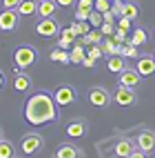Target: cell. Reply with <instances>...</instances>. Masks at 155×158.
<instances>
[{
  "label": "cell",
  "mask_w": 155,
  "mask_h": 158,
  "mask_svg": "<svg viewBox=\"0 0 155 158\" xmlns=\"http://www.w3.org/2000/svg\"><path fill=\"white\" fill-rule=\"evenodd\" d=\"M58 107L60 105L56 102L53 96H49L47 91H36L33 96H29L25 105V118L29 125L40 127V125H47L58 118Z\"/></svg>",
  "instance_id": "6da1fadb"
},
{
  "label": "cell",
  "mask_w": 155,
  "mask_h": 158,
  "mask_svg": "<svg viewBox=\"0 0 155 158\" xmlns=\"http://www.w3.org/2000/svg\"><path fill=\"white\" fill-rule=\"evenodd\" d=\"M36 58H38L36 49L29 47V45H22V47H18V49L14 51V62H16L20 69H27L29 65H33Z\"/></svg>",
  "instance_id": "7a4b0ae2"
},
{
  "label": "cell",
  "mask_w": 155,
  "mask_h": 158,
  "mask_svg": "<svg viewBox=\"0 0 155 158\" xmlns=\"http://www.w3.org/2000/svg\"><path fill=\"white\" fill-rule=\"evenodd\" d=\"M42 147H45V140H42L40 134H27L22 138V143H20V152L25 156H33V154H38L42 149Z\"/></svg>",
  "instance_id": "3957f363"
},
{
  "label": "cell",
  "mask_w": 155,
  "mask_h": 158,
  "mask_svg": "<svg viewBox=\"0 0 155 158\" xmlns=\"http://www.w3.org/2000/svg\"><path fill=\"white\" fill-rule=\"evenodd\" d=\"M60 31V25L56 23V18H40V23L36 25V34L42 38H53Z\"/></svg>",
  "instance_id": "277c9868"
},
{
  "label": "cell",
  "mask_w": 155,
  "mask_h": 158,
  "mask_svg": "<svg viewBox=\"0 0 155 158\" xmlns=\"http://www.w3.org/2000/svg\"><path fill=\"white\" fill-rule=\"evenodd\" d=\"M18 9H5L0 11V31H14L18 27Z\"/></svg>",
  "instance_id": "5b68a950"
},
{
  "label": "cell",
  "mask_w": 155,
  "mask_h": 158,
  "mask_svg": "<svg viewBox=\"0 0 155 158\" xmlns=\"http://www.w3.org/2000/svg\"><path fill=\"white\" fill-rule=\"evenodd\" d=\"M53 98H56V102L60 105V107H67V105L76 102V98H78V96H76V89H73V87L62 85V87H58V89H56Z\"/></svg>",
  "instance_id": "8992f818"
},
{
  "label": "cell",
  "mask_w": 155,
  "mask_h": 158,
  "mask_svg": "<svg viewBox=\"0 0 155 158\" xmlns=\"http://www.w3.org/2000/svg\"><path fill=\"white\" fill-rule=\"evenodd\" d=\"M89 102L93 105V107H109V105H111V96H109L107 89L93 87V89L89 91Z\"/></svg>",
  "instance_id": "52a82bcc"
},
{
  "label": "cell",
  "mask_w": 155,
  "mask_h": 158,
  "mask_svg": "<svg viewBox=\"0 0 155 158\" xmlns=\"http://www.w3.org/2000/svg\"><path fill=\"white\" fill-rule=\"evenodd\" d=\"M118 76H120V78H118L120 87H135L138 82H140V78H142L138 69H129V67H126V69H122Z\"/></svg>",
  "instance_id": "ba28073f"
},
{
  "label": "cell",
  "mask_w": 155,
  "mask_h": 158,
  "mask_svg": "<svg viewBox=\"0 0 155 158\" xmlns=\"http://www.w3.org/2000/svg\"><path fill=\"white\" fill-rule=\"evenodd\" d=\"M113 100H115L120 107H131V105L135 102V91H133V87H120L115 91V96H113Z\"/></svg>",
  "instance_id": "9c48e42d"
},
{
  "label": "cell",
  "mask_w": 155,
  "mask_h": 158,
  "mask_svg": "<svg viewBox=\"0 0 155 158\" xmlns=\"http://www.w3.org/2000/svg\"><path fill=\"white\" fill-rule=\"evenodd\" d=\"M135 145L142 147L144 152H153L155 149V131H149V129L140 131L138 138H135Z\"/></svg>",
  "instance_id": "30bf717a"
},
{
  "label": "cell",
  "mask_w": 155,
  "mask_h": 158,
  "mask_svg": "<svg viewBox=\"0 0 155 158\" xmlns=\"http://www.w3.org/2000/svg\"><path fill=\"white\" fill-rule=\"evenodd\" d=\"M135 69L140 71L142 78L144 76H153V73H155V56H142V58H138V67Z\"/></svg>",
  "instance_id": "8fae6325"
},
{
  "label": "cell",
  "mask_w": 155,
  "mask_h": 158,
  "mask_svg": "<svg viewBox=\"0 0 155 158\" xmlns=\"http://www.w3.org/2000/svg\"><path fill=\"white\" fill-rule=\"evenodd\" d=\"M78 40V34H76V29L73 27H67V29H60V40H58V47L62 49H69L71 45H73Z\"/></svg>",
  "instance_id": "7c38bea8"
},
{
  "label": "cell",
  "mask_w": 155,
  "mask_h": 158,
  "mask_svg": "<svg viewBox=\"0 0 155 158\" xmlns=\"http://www.w3.org/2000/svg\"><path fill=\"white\" fill-rule=\"evenodd\" d=\"M58 7H60V5L56 2V0H40L36 14H38L40 18H53V14H56Z\"/></svg>",
  "instance_id": "4fadbf2b"
},
{
  "label": "cell",
  "mask_w": 155,
  "mask_h": 158,
  "mask_svg": "<svg viewBox=\"0 0 155 158\" xmlns=\"http://www.w3.org/2000/svg\"><path fill=\"white\" fill-rule=\"evenodd\" d=\"M78 156H82V149L76 145H62L56 152V158H78Z\"/></svg>",
  "instance_id": "5bb4252c"
},
{
  "label": "cell",
  "mask_w": 155,
  "mask_h": 158,
  "mask_svg": "<svg viewBox=\"0 0 155 158\" xmlns=\"http://www.w3.org/2000/svg\"><path fill=\"white\" fill-rule=\"evenodd\" d=\"M29 87H31V78L27 76V73H18V69H16V78H14V89H16L18 94H22V91H29Z\"/></svg>",
  "instance_id": "9a60e30c"
},
{
  "label": "cell",
  "mask_w": 155,
  "mask_h": 158,
  "mask_svg": "<svg viewBox=\"0 0 155 158\" xmlns=\"http://www.w3.org/2000/svg\"><path fill=\"white\" fill-rule=\"evenodd\" d=\"M102 36H104V34H102V29H100V27H93L89 34H84V36L80 38V43H82V45H100Z\"/></svg>",
  "instance_id": "2e32d148"
},
{
  "label": "cell",
  "mask_w": 155,
  "mask_h": 158,
  "mask_svg": "<svg viewBox=\"0 0 155 158\" xmlns=\"http://www.w3.org/2000/svg\"><path fill=\"white\" fill-rule=\"evenodd\" d=\"M107 67H109V71H113V73H120L122 69H126V67H124V56H122V54H113V56H109Z\"/></svg>",
  "instance_id": "e0dca14e"
},
{
  "label": "cell",
  "mask_w": 155,
  "mask_h": 158,
  "mask_svg": "<svg viewBox=\"0 0 155 158\" xmlns=\"http://www.w3.org/2000/svg\"><path fill=\"white\" fill-rule=\"evenodd\" d=\"M38 5H40V2H36V0H20V5H18L16 9H18L20 16H31V14L38 11Z\"/></svg>",
  "instance_id": "ac0fdd59"
},
{
  "label": "cell",
  "mask_w": 155,
  "mask_h": 158,
  "mask_svg": "<svg viewBox=\"0 0 155 158\" xmlns=\"http://www.w3.org/2000/svg\"><path fill=\"white\" fill-rule=\"evenodd\" d=\"M87 58V54H84V45L80 43V40H76V45H73V49H71V65H82V60Z\"/></svg>",
  "instance_id": "d6986e66"
},
{
  "label": "cell",
  "mask_w": 155,
  "mask_h": 158,
  "mask_svg": "<svg viewBox=\"0 0 155 158\" xmlns=\"http://www.w3.org/2000/svg\"><path fill=\"white\" fill-rule=\"evenodd\" d=\"M49 58L53 60V62H60V65H69V62H71V54H69L67 49H62V47L53 49V51L49 54Z\"/></svg>",
  "instance_id": "ffe728a7"
},
{
  "label": "cell",
  "mask_w": 155,
  "mask_h": 158,
  "mask_svg": "<svg viewBox=\"0 0 155 158\" xmlns=\"http://www.w3.org/2000/svg\"><path fill=\"white\" fill-rule=\"evenodd\" d=\"M133 149H135V145H133V140H126V138H124V140H120L118 145H115V152H113V154H115V156H131L133 154Z\"/></svg>",
  "instance_id": "44dd1931"
},
{
  "label": "cell",
  "mask_w": 155,
  "mask_h": 158,
  "mask_svg": "<svg viewBox=\"0 0 155 158\" xmlns=\"http://www.w3.org/2000/svg\"><path fill=\"white\" fill-rule=\"evenodd\" d=\"M84 131H87V125L82 123V120L71 123L69 127H67V136H71V138H82V136H84Z\"/></svg>",
  "instance_id": "7402d4cb"
},
{
  "label": "cell",
  "mask_w": 155,
  "mask_h": 158,
  "mask_svg": "<svg viewBox=\"0 0 155 158\" xmlns=\"http://www.w3.org/2000/svg\"><path fill=\"white\" fill-rule=\"evenodd\" d=\"M100 47H102V51H104V54L113 56V54H120V47H122V45L115 43V38H107V43H102Z\"/></svg>",
  "instance_id": "603a6c76"
},
{
  "label": "cell",
  "mask_w": 155,
  "mask_h": 158,
  "mask_svg": "<svg viewBox=\"0 0 155 158\" xmlns=\"http://www.w3.org/2000/svg\"><path fill=\"white\" fill-rule=\"evenodd\" d=\"M120 54H122L124 58H138V45H133L131 40H129L126 45L120 47Z\"/></svg>",
  "instance_id": "cb8c5ba5"
},
{
  "label": "cell",
  "mask_w": 155,
  "mask_h": 158,
  "mask_svg": "<svg viewBox=\"0 0 155 158\" xmlns=\"http://www.w3.org/2000/svg\"><path fill=\"white\" fill-rule=\"evenodd\" d=\"M16 156V149L9 140H0V158H14Z\"/></svg>",
  "instance_id": "d4e9b609"
},
{
  "label": "cell",
  "mask_w": 155,
  "mask_h": 158,
  "mask_svg": "<svg viewBox=\"0 0 155 158\" xmlns=\"http://www.w3.org/2000/svg\"><path fill=\"white\" fill-rule=\"evenodd\" d=\"M122 16L135 20V18H138V5H135V2H124V11H122Z\"/></svg>",
  "instance_id": "484cf974"
},
{
  "label": "cell",
  "mask_w": 155,
  "mask_h": 158,
  "mask_svg": "<svg viewBox=\"0 0 155 158\" xmlns=\"http://www.w3.org/2000/svg\"><path fill=\"white\" fill-rule=\"evenodd\" d=\"M131 43L133 45H144L146 43V34H144V29H133V36H131Z\"/></svg>",
  "instance_id": "4316f807"
},
{
  "label": "cell",
  "mask_w": 155,
  "mask_h": 158,
  "mask_svg": "<svg viewBox=\"0 0 155 158\" xmlns=\"http://www.w3.org/2000/svg\"><path fill=\"white\" fill-rule=\"evenodd\" d=\"M89 23H91L93 27H100L102 23H104V16H102V11L93 9V11H91V18H89Z\"/></svg>",
  "instance_id": "83f0119b"
},
{
  "label": "cell",
  "mask_w": 155,
  "mask_h": 158,
  "mask_svg": "<svg viewBox=\"0 0 155 158\" xmlns=\"http://www.w3.org/2000/svg\"><path fill=\"white\" fill-rule=\"evenodd\" d=\"M102 54H104V51H102V47L100 45H89V58H93V60H98V58H102Z\"/></svg>",
  "instance_id": "f1b7e54d"
},
{
  "label": "cell",
  "mask_w": 155,
  "mask_h": 158,
  "mask_svg": "<svg viewBox=\"0 0 155 158\" xmlns=\"http://www.w3.org/2000/svg\"><path fill=\"white\" fill-rule=\"evenodd\" d=\"M131 29V18H126V16H120V20H118V31H126Z\"/></svg>",
  "instance_id": "f546056e"
},
{
  "label": "cell",
  "mask_w": 155,
  "mask_h": 158,
  "mask_svg": "<svg viewBox=\"0 0 155 158\" xmlns=\"http://www.w3.org/2000/svg\"><path fill=\"white\" fill-rule=\"evenodd\" d=\"M100 29H102V34H104V36H113L118 27H113V23H107V20H104V23L100 25Z\"/></svg>",
  "instance_id": "4dcf8cb0"
},
{
  "label": "cell",
  "mask_w": 155,
  "mask_h": 158,
  "mask_svg": "<svg viewBox=\"0 0 155 158\" xmlns=\"http://www.w3.org/2000/svg\"><path fill=\"white\" fill-rule=\"evenodd\" d=\"M111 11L120 18V16H122V11H124V0H115V2L111 5Z\"/></svg>",
  "instance_id": "1f68e13d"
},
{
  "label": "cell",
  "mask_w": 155,
  "mask_h": 158,
  "mask_svg": "<svg viewBox=\"0 0 155 158\" xmlns=\"http://www.w3.org/2000/svg\"><path fill=\"white\" fill-rule=\"evenodd\" d=\"M91 11H93V9H80V7H78L76 20H89V18H91Z\"/></svg>",
  "instance_id": "d6a6232c"
},
{
  "label": "cell",
  "mask_w": 155,
  "mask_h": 158,
  "mask_svg": "<svg viewBox=\"0 0 155 158\" xmlns=\"http://www.w3.org/2000/svg\"><path fill=\"white\" fill-rule=\"evenodd\" d=\"M95 9L102 11V14L109 11V9H111V0H95Z\"/></svg>",
  "instance_id": "836d02e7"
},
{
  "label": "cell",
  "mask_w": 155,
  "mask_h": 158,
  "mask_svg": "<svg viewBox=\"0 0 155 158\" xmlns=\"http://www.w3.org/2000/svg\"><path fill=\"white\" fill-rule=\"evenodd\" d=\"M20 5V0H2V7L5 9H16Z\"/></svg>",
  "instance_id": "e575fe53"
},
{
  "label": "cell",
  "mask_w": 155,
  "mask_h": 158,
  "mask_svg": "<svg viewBox=\"0 0 155 158\" xmlns=\"http://www.w3.org/2000/svg\"><path fill=\"white\" fill-rule=\"evenodd\" d=\"M102 16H104V20H107V23H113V20H115V14H113L111 9H109V11H104Z\"/></svg>",
  "instance_id": "d590c367"
},
{
  "label": "cell",
  "mask_w": 155,
  "mask_h": 158,
  "mask_svg": "<svg viewBox=\"0 0 155 158\" xmlns=\"http://www.w3.org/2000/svg\"><path fill=\"white\" fill-rule=\"evenodd\" d=\"M93 65H95V60H93V58H89V56H87L84 60H82V67H89V69H91Z\"/></svg>",
  "instance_id": "8d00e7d4"
},
{
  "label": "cell",
  "mask_w": 155,
  "mask_h": 158,
  "mask_svg": "<svg viewBox=\"0 0 155 158\" xmlns=\"http://www.w3.org/2000/svg\"><path fill=\"white\" fill-rule=\"evenodd\" d=\"M56 2L60 7H71V5H76V0H56Z\"/></svg>",
  "instance_id": "74e56055"
},
{
  "label": "cell",
  "mask_w": 155,
  "mask_h": 158,
  "mask_svg": "<svg viewBox=\"0 0 155 158\" xmlns=\"http://www.w3.org/2000/svg\"><path fill=\"white\" fill-rule=\"evenodd\" d=\"M2 87H5V73L0 71V89H2Z\"/></svg>",
  "instance_id": "f35d334b"
},
{
  "label": "cell",
  "mask_w": 155,
  "mask_h": 158,
  "mask_svg": "<svg viewBox=\"0 0 155 158\" xmlns=\"http://www.w3.org/2000/svg\"><path fill=\"white\" fill-rule=\"evenodd\" d=\"M0 140H5V138H2V129H0Z\"/></svg>",
  "instance_id": "ab89813d"
},
{
  "label": "cell",
  "mask_w": 155,
  "mask_h": 158,
  "mask_svg": "<svg viewBox=\"0 0 155 158\" xmlns=\"http://www.w3.org/2000/svg\"><path fill=\"white\" fill-rule=\"evenodd\" d=\"M111 2H115V0H111Z\"/></svg>",
  "instance_id": "60d3db41"
}]
</instances>
